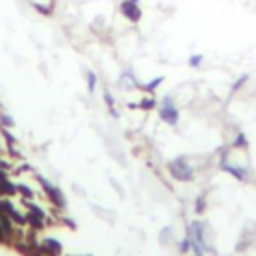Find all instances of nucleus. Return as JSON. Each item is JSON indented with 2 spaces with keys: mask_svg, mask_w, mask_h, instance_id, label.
Listing matches in <instances>:
<instances>
[{
  "mask_svg": "<svg viewBox=\"0 0 256 256\" xmlns=\"http://www.w3.org/2000/svg\"><path fill=\"white\" fill-rule=\"evenodd\" d=\"M158 114H160V120H162V122H166V124H170V126H176V124H178V108H176V104H174L172 96H164V98H162Z\"/></svg>",
  "mask_w": 256,
  "mask_h": 256,
  "instance_id": "f257e3e1",
  "label": "nucleus"
},
{
  "mask_svg": "<svg viewBox=\"0 0 256 256\" xmlns=\"http://www.w3.org/2000/svg\"><path fill=\"white\" fill-rule=\"evenodd\" d=\"M168 168H170V172H172V176H174L176 180H182V182H188V180H192V176H194L192 166L186 162L184 158L172 160V162L168 164Z\"/></svg>",
  "mask_w": 256,
  "mask_h": 256,
  "instance_id": "f03ea898",
  "label": "nucleus"
},
{
  "mask_svg": "<svg viewBox=\"0 0 256 256\" xmlns=\"http://www.w3.org/2000/svg\"><path fill=\"white\" fill-rule=\"evenodd\" d=\"M120 12H122L124 18H128L134 24L140 22V18H142V10H140L138 2H132V0H122V2H120Z\"/></svg>",
  "mask_w": 256,
  "mask_h": 256,
  "instance_id": "7ed1b4c3",
  "label": "nucleus"
},
{
  "mask_svg": "<svg viewBox=\"0 0 256 256\" xmlns=\"http://www.w3.org/2000/svg\"><path fill=\"white\" fill-rule=\"evenodd\" d=\"M38 178V182L44 186V190H46V196L50 198V202L54 204V206H58V208H64L66 206V200H64V196H62V192L58 190V188H54L50 182H46V178H42V176H36Z\"/></svg>",
  "mask_w": 256,
  "mask_h": 256,
  "instance_id": "20e7f679",
  "label": "nucleus"
},
{
  "mask_svg": "<svg viewBox=\"0 0 256 256\" xmlns=\"http://www.w3.org/2000/svg\"><path fill=\"white\" fill-rule=\"evenodd\" d=\"M188 230H190V242H192L194 246H198L200 250L206 248V242H204V226H202V222L194 220Z\"/></svg>",
  "mask_w": 256,
  "mask_h": 256,
  "instance_id": "39448f33",
  "label": "nucleus"
},
{
  "mask_svg": "<svg viewBox=\"0 0 256 256\" xmlns=\"http://www.w3.org/2000/svg\"><path fill=\"white\" fill-rule=\"evenodd\" d=\"M220 168L226 170V172H230V174H232L234 178H238V180H244V178H246V170H244V168H240V166H232V164H228L226 160L220 162Z\"/></svg>",
  "mask_w": 256,
  "mask_h": 256,
  "instance_id": "423d86ee",
  "label": "nucleus"
},
{
  "mask_svg": "<svg viewBox=\"0 0 256 256\" xmlns=\"http://www.w3.org/2000/svg\"><path fill=\"white\" fill-rule=\"evenodd\" d=\"M162 80H164V78H162V76H158V78H152L148 84H138V86H140L144 92H154V90L160 86V84H162Z\"/></svg>",
  "mask_w": 256,
  "mask_h": 256,
  "instance_id": "0eeeda50",
  "label": "nucleus"
},
{
  "mask_svg": "<svg viewBox=\"0 0 256 256\" xmlns=\"http://www.w3.org/2000/svg\"><path fill=\"white\" fill-rule=\"evenodd\" d=\"M16 192L22 194V198H26V200H32L34 198L32 188H30V186H26V184H16Z\"/></svg>",
  "mask_w": 256,
  "mask_h": 256,
  "instance_id": "6e6552de",
  "label": "nucleus"
},
{
  "mask_svg": "<svg viewBox=\"0 0 256 256\" xmlns=\"http://www.w3.org/2000/svg\"><path fill=\"white\" fill-rule=\"evenodd\" d=\"M142 110H152L156 106V98H152V96H146V98H142L140 100V104H138Z\"/></svg>",
  "mask_w": 256,
  "mask_h": 256,
  "instance_id": "1a4fd4ad",
  "label": "nucleus"
},
{
  "mask_svg": "<svg viewBox=\"0 0 256 256\" xmlns=\"http://www.w3.org/2000/svg\"><path fill=\"white\" fill-rule=\"evenodd\" d=\"M232 146H234V148H246V146H248V140H246L244 132H238V134H236V138H234Z\"/></svg>",
  "mask_w": 256,
  "mask_h": 256,
  "instance_id": "9d476101",
  "label": "nucleus"
},
{
  "mask_svg": "<svg viewBox=\"0 0 256 256\" xmlns=\"http://www.w3.org/2000/svg\"><path fill=\"white\" fill-rule=\"evenodd\" d=\"M86 82H88V92L92 94V92L96 90V84H98V78H96V74H94L92 70L86 72Z\"/></svg>",
  "mask_w": 256,
  "mask_h": 256,
  "instance_id": "9b49d317",
  "label": "nucleus"
},
{
  "mask_svg": "<svg viewBox=\"0 0 256 256\" xmlns=\"http://www.w3.org/2000/svg\"><path fill=\"white\" fill-rule=\"evenodd\" d=\"M0 126H2V128H12L14 126L12 116H8L6 112H0Z\"/></svg>",
  "mask_w": 256,
  "mask_h": 256,
  "instance_id": "f8f14e48",
  "label": "nucleus"
},
{
  "mask_svg": "<svg viewBox=\"0 0 256 256\" xmlns=\"http://www.w3.org/2000/svg\"><path fill=\"white\" fill-rule=\"evenodd\" d=\"M202 62H204V56H202V54H192V56L188 58V64H190L192 68H200Z\"/></svg>",
  "mask_w": 256,
  "mask_h": 256,
  "instance_id": "ddd939ff",
  "label": "nucleus"
},
{
  "mask_svg": "<svg viewBox=\"0 0 256 256\" xmlns=\"http://www.w3.org/2000/svg\"><path fill=\"white\" fill-rule=\"evenodd\" d=\"M204 208H206V198H204V196H198V198H196V212L202 214Z\"/></svg>",
  "mask_w": 256,
  "mask_h": 256,
  "instance_id": "4468645a",
  "label": "nucleus"
},
{
  "mask_svg": "<svg viewBox=\"0 0 256 256\" xmlns=\"http://www.w3.org/2000/svg\"><path fill=\"white\" fill-rule=\"evenodd\" d=\"M192 248V242H190V238H184V240L180 242V252H188Z\"/></svg>",
  "mask_w": 256,
  "mask_h": 256,
  "instance_id": "2eb2a0df",
  "label": "nucleus"
},
{
  "mask_svg": "<svg viewBox=\"0 0 256 256\" xmlns=\"http://www.w3.org/2000/svg\"><path fill=\"white\" fill-rule=\"evenodd\" d=\"M246 80H248V74H244V76H240V78H238V80L234 82V86H232V92H236V90L240 88V86H242V84H244Z\"/></svg>",
  "mask_w": 256,
  "mask_h": 256,
  "instance_id": "dca6fc26",
  "label": "nucleus"
},
{
  "mask_svg": "<svg viewBox=\"0 0 256 256\" xmlns=\"http://www.w3.org/2000/svg\"><path fill=\"white\" fill-rule=\"evenodd\" d=\"M104 102H106V104H108V106H114V98L110 96V92H108V90L104 92Z\"/></svg>",
  "mask_w": 256,
  "mask_h": 256,
  "instance_id": "f3484780",
  "label": "nucleus"
},
{
  "mask_svg": "<svg viewBox=\"0 0 256 256\" xmlns=\"http://www.w3.org/2000/svg\"><path fill=\"white\" fill-rule=\"evenodd\" d=\"M132 2H140V0H132Z\"/></svg>",
  "mask_w": 256,
  "mask_h": 256,
  "instance_id": "a211bd4d",
  "label": "nucleus"
}]
</instances>
